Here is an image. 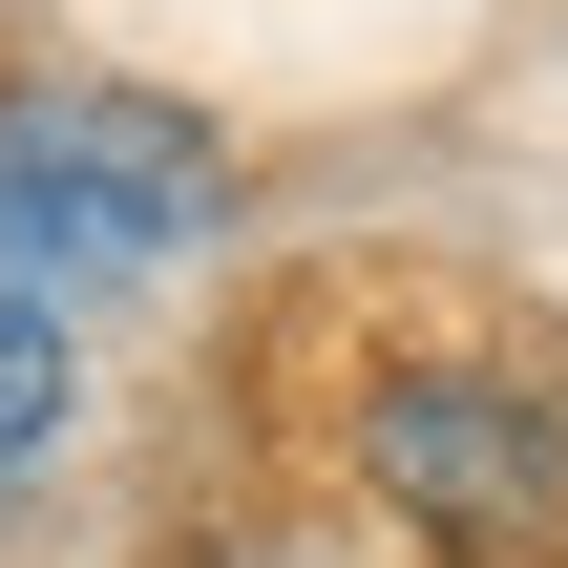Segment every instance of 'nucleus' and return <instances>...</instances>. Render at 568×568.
Wrapping results in <instances>:
<instances>
[{
  "instance_id": "nucleus-1",
  "label": "nucleus",
  "mask_w": 568,
  "mask_h": 568,
  "mask_svg": "<svg viewBox=\"0 0 568 568\" xmlns=\"http://www.w3.org/2000/svg\"><path fill=\"white\" fill-rule=\"evenodd\" d=\"M232 232V126H190V105H148V84H42V105H0V295L21 274H169V253H211Z\"/></svg>"
},
{
  "instance_id": "nucleus-3",
  "label": "nucleus",
  "mask_w": 568,
  "mask_h": 568,
  "mask_svg": "<svg viewBox=\"0 0 568 568\" xmlns=\"http://www.w3.org/2000/svg\"><path fill=\"white\" fill-rule=\"evenodd\" d=\"M63 400H84L63 316H42V295H0V464H42V443H63Z\"/></svg>"
},
{
  "instance_id": "nucleus-2",
  "label": "nucleus",
  "mask_w": 568,
  "mask_h": 568,
  "mask_svg": "<svg viewBox=\"0 0 568 568\" xmlns=\"http://www.w3.org/2000/svg\"><path fill=\"white\" fill-rule=\"evenodd\" d=\"M358 464H379L422 527H464V548H527L568 506V422L527 379H464V358H443V379H379V400H358Z\"/></svg>"
}]
</instances>
